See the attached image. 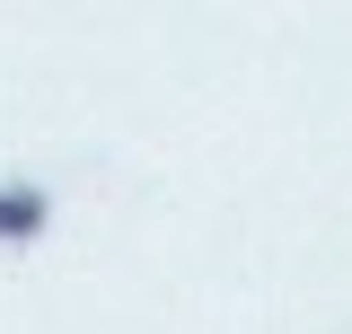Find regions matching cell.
<instances>
[{"instance_id":"obj_1","label":"cell","mask_w":352,"mask_h":334,"mask_svg":"<svg viewBox=\"0 0 352 334\" xmlns=\"http://www.w3.org/2000/svg\"><path fill=\"white\" fill-rule=\"evenodd\" d=\"M44 220H53L44 185H0V238H44Z\"/></svg>"}]
</instances>
